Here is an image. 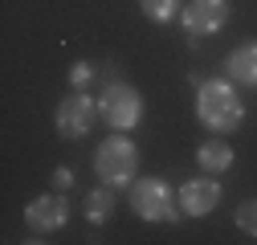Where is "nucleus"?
I'll list each match as a JSON object with an SVG mask.
<instances>
[{"label":"nucleus","mask_w":257,"mask_h":245,"mask_svg":"<svg viewBox=\"0 0 257 245\" xmlns=\"http://www.w3.org/2000/svg\"><path fill=\"white\" fill-rule=\"evenodd\" d=\"M94 118H98V102L78 90V94H70L66 102H57L53 127H57V135H66V139H82V135H90Z\"/></svg>","instance_id":"nucleus-5"},{"label":"nucleus","mask_w":257,"mask_h":245,"mask_svg":"<svg viewBox=\"0 0 257 245\" xmlns=\"http://www.w3.org/2000/svg\"><path fill=\"white\" fill-rule=\"evenodd\" d=\"M196 164H200V172H224V168L233 164V147L224 143V139H208L196 151Z\"/></svg>","instance_id":"nucleus-11"},{"label":"nucleus","mask_w":257,"mask_h":245,"mask_svg":"<svg viewBox=\"0 0 257 245\" xmlns=\"http://www.w3.org/2000/svg\"><path fill=\"white\" fill-rule=\"evenodd\" d=\"M180 21H184L188 37H208V33H220L224 29L229 5H224V0H188V9L180 13Z\"/></svg>","instance_id":"nucleus-6"},{"label":"nucleus","mask_w":257,"mask_h":245,"mask_svg":"<svg viewBox=\"0 0 257 245\" xmlns=\"http://www.w3.org/2000/svg\"><path fill=\"white\" fill-rule=\"evenodd\" d=\"M131 208H135V217L139 221H159V225H168L180 217V192H172V184L168 180H131Z\"/></svg>","instance_id":"nucleus-3"},{"label":"nucleus","mask_w":257,"mask_h":245,"mask_svg":"<svg viewBox=\"0 0 257 245\" xmlns=\"http://www.w3.org/2000/svg\"><path fill=\"white\" fill-rule=\"evenodd\" d=\"M66 221H70V204H66L61 192H45V196H37V200L25 204V225L37 229V233H53V229H61Z\"/></svg>","instance_id":"nucleus-7"},{"label":"nucleus","mask_w":257,"mask_h":245,"mask_svg":"<svg viewBox=\"0 0 257 245\" xmlns=\"http://www.w3.org/2000/svg\"><path fill=\"white\" fill-rule=\"evenodd\" d=\"M98 118L106 122V127H114V131L139 127V118H143V98H139V90H135V86H122V82L106 86L102 98H98Z\"/></svg>","instance_id":"nucleus-4"},{"label":"nucleus","mask_w":257,"mask_h":245,"mask_svg":"<svg viewBox=\"0 0 257 245\" xmlns=\"http://www.w3.org/2000/svg\"><path fill=\"white\" fill-rule=\"evenodd\" d=\"M139 172V147L131 139H122V131L114 139H102L94 147V176L110 188H126Z\"/></svg>","instance_id":"nucleus-2"},{"label":"nucleus","mask_w":257,"mask_h":245,"mask_svg":"<svg viewBox=\"0 0 257 245\" xmlns=\"http://www.w3.org/2000/svg\"><path fill=\"white\" fill-rule=\"evenodd\" d=\"M139 9H143V17L147 21H155V25H168L184 5H180V0H139Z\"/></svg>","instance_id":"nucleus-12"},{"label":"nucleus","mask_w":257,"mask_h":245,"mask_svg":"<svg viewBox=\"0 0 257 245\" xmlns=\"http://www.w3.org/2000/svg\"><path fill=\"white\" fill-rule=\"evenodd\" d=\"M70 184H74V172H70V168H57V172H53V188H57V192H66Z\"/></svg>","instance_id":"nucleus-15"},{"label":"nucleus","mask_w":257,"mask_h":245,"mask_svg":"<svg viewBox=\"0 0 257 245\" xmlns=\"http://www.w3.org/2000/svg\"><path fill=\"white\" fill-rule=\"evenodd\" d=\"M237 229H245L249 237H257V200H245L237 208Z\"/></svg>","instance_id":"nucleus-13"},{"label":"nucleus","mask_w":257,"mask_h":245,"mask_svg":"<svg viewBox=\"0 0 257 245\" xmlns=\"http://www.w3.org/2000/svg\"><path fill=\"white\" fill-rule=\"evenodd\" d=\"M196 118L212 135H233L245 122V106H241L229 78H208L196 86Z\"/></svg>","instance_id":"nucleus-1"},{"label":"nucleus","mask_w":257,"mask_h":245,"mask_svg":"<svg viewBox=\"0 0 257 245\" xmlns=\"http://www.w3.org/2000/svg\"><path fill=\"white\" fill-rule=\"evenodd\" d=\"M90 78H94V70H90V61H78V66H74V70H70V82H74V86H78V90H82V86H86V82H90Z\"/></svg>","instance_id":"nucleus-14"},{"label":"nucleus","mask_w":257,"mask_h":245,"mask_svg":"<svg viewBox=\"0 0 257 245\" xmlns=\"http://www.w3.org/2000/svg\"><path fill=\"white\" fill-rule=\"evenodd\" d=\"M224 74L237 86H253L257 90V41H245V45H237L224 57Z\"/></svg>","instance_id":"nucleus-9"},{"label":"nucleus","mask_w":257,"mask_h":245,"mask_svg":"<svg viewBox=\"0 0 257 245\" xmlns=\"http://www.w3.org/2000/svg\"><path fill=\"white\" fill-rule=\"evenodd\" d=\"M220 204V184L212 176L204 180H188L180 188V208L188 212V217H208V212Z\"/></svg>","instance_id":"nucleus-8"},{"label":"nucleus","mask_w":257,"mask_h":245,"mask_svg":"<svg viewBox=\"0 0 257 245\" xmlns=\"http://www.w3.org/2000/svg\"><path fill=\"white\" fill-rule=\"evenodd\" d=\"M114 188L110 184H102V188H94V192H86V221L90 225H106L110 217H114Z\"/></svg>","instance_id":"nucleus-10"}]
</instances>
